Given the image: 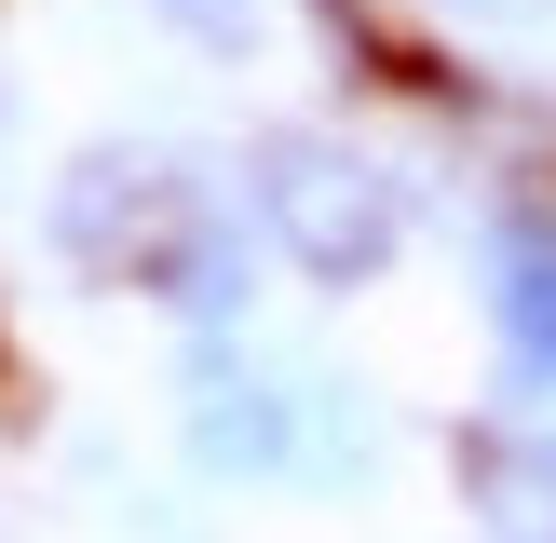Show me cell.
Here are the masks:
<instances>
[{"label":"cell","instance_id":"cell-1","mask_svg":"<svg viewBox=\"0 0 556 543\" xmlns=\"http://www.w3.org/2000/svg\"><path fill=\"white\" fill-rule=\"evenodd\" d=\"M258 217H271V244H286L313 286H353V272H380V244H394V190L353 150H326V136L258 150Z\"/></svg>","mask_w":556,"mask_h":543},{"label":"cell","instance_id":"cell-2","mask_svg":"<svg viewBox=\"0 0 556 543\" xmlns=\"http://www.w3.org/2000/svg\"><path fill=\"white\" fill-rule=\"evenodd\" d=\"M54 244H68L81 272H150V286H163V258L190 244V190H177V163L96 150L68 190H54Z\"/></svg>","mask_w":556,"mask_h":543},{"label":"cell","instance_id":"cell-3","mask_svg":"<svg viewBox=\"0 0 556 543\" xmlns=\"http://www.w3.org/2000/svg\"><path fill=\"white\" fill-rule=\"evenodd\" d=\"M476 503H489L503 543H556V449H530V434L489 449V434H476Z\"/></svg>","mask_w":556,"mask_h":543},{"label":"cell","instance_id":"cell-4","mask_svg":"<svg viewBox=\"0 0 556 543\" xmlns=\"http://www.w3.org/2000/svg\"><path fill=\"white\" fill-rule=\"evenodd\" d=\"M503 313H516V340H530V353H556V258H543V244H516V258H503Z\"/></svg>","mask_w":556,"mask_h":543},{"label":"cell","instance_id":"cell-5","mask_svg":"<svg viewBox=\"0 0 556 543\" xmlns=\"http://www.w3.org/2000/svg\"><path fill=\"white\" fill-rule=\"evenodd\" d=\"M163 14H177V27H204V41H231V27H244V0H163Z\"/></svg>","mask_w":556,"mask_h":543},{"label":"cell","instance_id":"cell-6","mask_svg":"<svg viewBox=\"0 0 556 543\" xmlns=\"http://www.w3.org/2000/svg\"><path fill=\"white\" fill-rule=\"evenodd\" d=\"M448 14H530V0H448Z\"/></svg>","mask_w":556,"mask_h":543}]
</instances>
